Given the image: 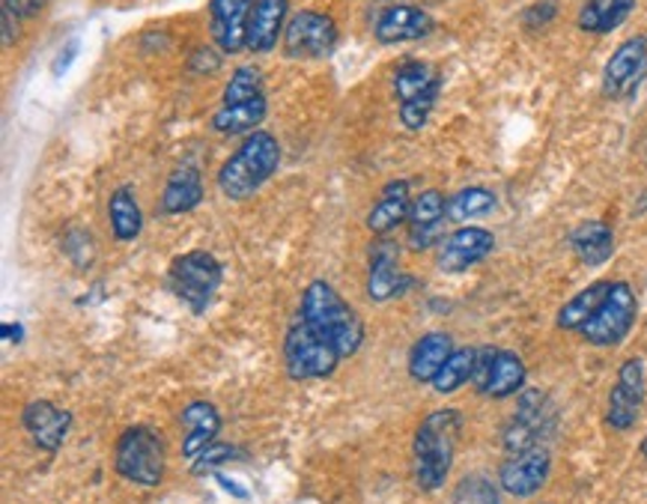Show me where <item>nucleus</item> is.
<instances>
[{
	"mask_svg": "<svg viewBox=\"0 0 647 504\" xmlns=\"http://www.w3.org/2000/svg\"><path fill=\"white\" fill-rule=\"evenodd\" d=\"M365 343V323L356 308L329 284L310 281L299 299V311L283 334V367L290 380H329L340 362L352 359Z\"/></svg>",
	"mask_w": 647,
	"mask_h": 504,
	"instance_id": "1",
	"label": "nucleus"
},
{
	"mask_svg": "<svg viewBox=\"0 0 647 504\" xmlns=\"http://www.w3.org/2000/svg\"><path fill=\"white\" fill-rule=\"evenodd\" d=\"M462 433V412L460 410H436L418 424L412 442V468L415 484L424 493H436L445 486L457 457Z\"/></svg>",
	"mask_w": 647,
	"mask_h": 504,
	"instance_id": "2",
	"label": "nucleus"
},
{
	"mask_svg": "<svg viewBox=\"0 0 647 504\" xmlns=\"http://www.w3.org/2000/svg\"><path fill=\"white\" fill-rule=\"evenodd\" d=\"M278 168H281V143L272 132L257 129L245 134L233 155L218 168V191L227 200H248L272 180Z\"/></svg>",
	"mask_w": 647,
	"mask_h": 504,
	"instance_id": "3",
	"label": "nucleus"
},
{
	"mask_svg": "<svg viewBox=\"0 0 647 504\" xmlns=\"http://www.w3.org/2000/svg\"><path fill=\"white\" fill-rule=\"evenodd\" d=\"M113 472L135 486L152 490L165 481L168 472V447L159 430L147 424L126 427L113 445Z\"/></svg>",
	"mask_w": 647,
	"mask_h": 504,
	"instance_id": "4",
	"label": "nucleus"
},
{
	"mask_svg": "<svg viewBox=\"0 0 647 504\" xmlns=\"http://www.w3.org/2000/svg\"><path fill=\"white\" fill-rule=\"evenodd\" d=\"M225 281V266L212 251L179 254L168 269V284L191 314H207Z\"/></svg>",
	"mask_w": 647,
	"mask_h": 504,
	"instance_id": "5",
	"label": "nucleus"
},
{
	"mask_svg": "<svg viewBox=\"0 0 647 504\" xmlns=\"http://www.w3.org/2000/svg\"><path fill=\"white\" fill-rule=\"evenodd\" d=\"M283 58L299 60H326L338 48L340 30L331 16L317 10H299L290 16L287 30H283Z\"/></svg>",
	"mask_w": 647,
	"mask_h": 504,
	"instance_id": "6",
	"label": "nucleus"
},
{
	"mask_svg": "<svg viewBox=\"0 0 647 504\" xmlns=\"http://www.w3.org/2000/svg\"><path fill=\"white\" fill-rule=\"evenodd\" d=\"M638 316V299L633 293V286L627 281H611L609 295L600 305V311L588 320V325L581 329V337L591 346H618L636 325Z\"/></svg>",
	"mask_w": 647,
	"mask_h": 504,
	"instance_id": "7",
	"label": "nucleus"
},
{
	"mask_svg": "<svg viewBox=\"0 0 647 504\" xmlns=\"http://www.w3.org/2000/svg\"><path fill=\"white\" fill-rule=\"evenodd\" d=\"M526 362L514 350H498V346H478L475 359V376L471 385L480 397L505 400L514 397L526 389Z\"/></svg>",
	"mask_w": 647,
	"mask_h": 504,
	"instance_id": "8",
	"label": "nucleus"
},
{
	"mask_svg": "<svg viewBox=\"0 0 647 504\" xmlns=\"http://www.w3.org/2000/svg\"><path fill=\"white\" fill-rule=\"evenodd\" d=\"M553 472V454L546 445H535L519 454H507V460L498 468V486L514 498H531L546 486Z\"/></svg>",
	"mask_w": 647,
	"mask_h": 504,
	"instance_id": "9",
	"label": "nucleus"
},
{
	"mask_svg": "<svg viewBox=\"0 0 647 504\" xmlns=\"http://www.w3.org/2000/svg\"><path fill=\"white\" fill-rule=\"evenodd\" d=\"M645 406V362L641 359H627L618 367V380L609 391V410H606V424L618 433L636 427L638 415Z\"/></svg>",
	"mask_w": 647,
	"mask_h": 504,
	"instance_id": "10",
	"label": "nucleus"
},
{
	"mask_svg": "<svg viewBox=\"0 0 647 504\" xmlns=\"http://www.w3.org/2000/svg\"><path fill=\"white\" fill-rule=\"evenodd\" d=\"M492 251H496V236L487 228L462 224L460 230L445 236V242L439 245L436 266L441 272H448V275H460V272H469L471 266L484 263Z\"/></svg>",
	"mask_w": 647,
	"mask_h": 504,
	"instance_id": "11",
	"label": "nucleus"
},
{
	"mask_svg": "<svg viewBox=\"0 0 647 504\" xmlns=\"http://www.w3.org/2000/svg\"><path fill=\"white\" fill-rule=\"evenodd\" d=\"M647 69V39L629 37L624 39L603 69V93L609 99H624L636 90V84L645 78Z\"/></svg>",
	"mask_w": 647,
	"mask_h": 504,
	"instance_id": "12",
	"label": "nucleus"
},
{
	"mask_svg": "<svg viewBox=\"0 0 647 504\" xmlns=\"http://www.w3.org/2000/svg\"><path fill=\"white\" fill-rule=\"evenodd\" d=\"M409 286V275H404L400 269V245L391 239H379L370 248V266H367V295L376 305H385L397 295L406 293Z\"/></svg>",
	"mask_w": 647,
	"mask_h": 504,
	"instance_id": "13",
	"label": "nucleus"
},
{
	"mask_svg": "<svg viewBox=\"0 0 647 504\" xmlns=\"http://www.w3.org/2000/svg\"><path fill=\"white\" fill-rule=\"evenodd\" d=\"M436 30V21L427 10L415 3H391L385 7L374 21V37L382 46H400V42H421Z\"/></svg>",
	"mask_w": 647,
	"mask_h": 504,
	"instance_id": "14",
	"label": "nucleus"
},
{
	"mask_svg": "<svg viewBox=\"0 0 647 504\" xmlns=\"http://www.w3.org/2000/svg\"><path fill=\"white\" fill-rule=\"evenodd\" d=\"M445 219H448V200L439 189L421 191L412 200V212H409V230H406V242L412 251H430V248L445 242Z\"/></svg>",
	"mask_w": 647,
	"mask_h": 504,
	"instance_id": "15",
	"label": "nucleus"
},
{
	"mask_svg": "<svg viewBox=\"0 0 647 504\" xmlns=\"http://www.w3.org/2000/svg\"><path fill=\"white\" fill-rule=\"evenodd\" d=\"M253 0H209V37L225 54H239L248 48V21Z\"/></svg>",
	"mask_w": 647,
	"mask_h": 504,
	"instance_id": "16",
	"label": "nucleus"
},
{
	"mask_svg": "<svg viewBox=\"0 0 647 504\" xmlns=\"http://www.w3.org/2000/svg\"><path fill=\"white\" fill-rule=\"evenodd\" d=\"M21 427L33 445L54 454L63 447L69 430H72V412L57 410L51 400H30L21 412Z\"/></svg>",
	"mask_w": 647,
	"mask_h": 504,
	"instance_id": "17",
	"label": "nucleus"
},
{
	"mask_svg": "<svg viewBox=\"0 0 647 504\" xmlns=\"http://www.w3.org/2000/svg\"><path fill=\"white\" fill-rule=\"evenodd\" d=\"M179 427H182V457L191 463L216 442L221 427H225V421H221V412L209 400H195L179 415Z\"/></svg>",
	"mask_w": 647,
	"mask_h": 504,
	"instance_id": "18",
	"label": "nucleus"
},
{
	"mask_svg": "<svg viewBox=\"0 0 647 504\" xmlns=\"http://www.w3.org/2000/svg\"><path fill=\"white\" fill-rule=\"evenodd\" d=\"M412 191H409V182L406 180H391L379 191V198L367 212V230L374 236H388L391 230H397L400 224H409V212H412Z\"/></svg>",
	"mask_w": 647,
	"mask_h": 504,
	"instance_id": "19",
	"label": "nucleus"
},
{
	"mask_svg": "<svg viewBox=\"0 0 647 504\" xmlns=\"http://www.w3.org/2000/svg\"><path fill=\"white\" fill-rule=\"evenodd\" d=\"M290 21V0H253L251 21H248V51L266 54L283 39Z\"/></svg>",
	"mask_w": 647,
	"mask_h": 504,
	"instance_id": "20",
	"label": "nucleus"
},
{
	"mask_svg": "<svg viewBox=\"0 0 647 504\" xmlns=\"http://www.w3.org/2000/svg\"><path fill=\"white\" fill-rule=\"evenodd\" d=\"M207 198V185H203V173L195 164H179L173 168L161 189L159 206L165 215H182V212H195Z\"/></svg>",
	"mask_w": 647,
	"mask_h": 504,
	"instance_id": "21",
	"label": "nucleus"
},
{
	"mask_svg": "<svg viewBox=\"0 0 647 504\" xmlns=\"http://www.w3.org/2000/svg\"><path fill=\"white\" fill-rule=\"evenodd\" d=\"M266 117H269V102H266V95H257V99H245V102H221L209 125H212V132L236 138V134L257 132Z\"/></svg>",
	"mask_w": 647,
	"mask_h": 504,
	"instance_id": "22",
	"label": "nucleus"
},
{
	"mask_svg": "<svg viewBox=\"0 0 647 504\" xmlns=\"http://www.w3.org/2000/svg\"><path fill=\"white\" fill-rule=\"evenodd\" d=\"M454 350L457 346H454V337L448 332H427L424 337H418L412 343V352H409V376L415 382H432Z\"/></svg>",
	"mask_w": 647,
	"mask_h": 504,
	"instance_id": "23",
	"label": "nucleus"
},
{
	"mask_svg": "<svg viewBox=\"0 0 647 504\" xmlns=\"http://www.w3.org/2000/svg\"><path fill=\"white\" fill-rule=\"evenodd\" d=\"M570 248L585 266H603L615 254V233L606 221H581L570 233Z\"/></svg>",
	"mask_w": 647,
	"mask_h": 504,
	"instance_id": "24",
	"label": "nucleus"
},
{
	"mask_svg": "<svg viewBox=\"0 0 647 504\" xmlns=\"http://www.w3.org/2000/svg\"><path fill=\"white\" fill-rule=\"evenodd\" d=\"M108 221H111V233L117 242H135V239L141 236L143 212L132 185H120V189L111 191V198H108Z\"/></svg>",
	"mask_w": 647,
	"mask_h": 504,
	"instance_id": "25",
	"label": "nucleus"
},
{
	"mask_svg": "<svg viewBox=\"0 0 647 504\" xmlns=\"http://www.w3.org/2000/svg\"><path fill=\"white\" fill-rule=\"evenodd\" d=\"M609 286L611 281H594V284H588L585 290H579V293L573 295L570 302H564V308L558 311V316H555L558 329H561V332H581V329L588 325V320L600 311L603 302H606Z\"/></svg>",
	"mask_w": 647,
	"mask_h": 504,
	"instance_id": "26",
	"label": "nucleus"
},
{
	"mask_svg": "<svg viewBox=\"0 0 647 504\" xmlns=\"http://www.w3.org/2000/svg\"><path fill=\"white\" fill-rule=\"evenodd\" d=\"M636 10V0H585L579 10V30L603 37L618 30Z\"/></svg>",
	"mask_w": 647,
	"mask_h": 504,
	"instance_id": "27",
	"label": "nucleus"
},
{
	"mask_svg": "<svg viewBox=\"0 0 647 504\" xmlns=\"http://www.w3.org/2000/svg\"><path fill=\"white\" fill-rule=\"evenodd\" d=\"M439 81L441 75L436 72L432 63H427V60H406L404 67H397L395 78H391V90H395L397 102L404 105V102H412L415 95L427 93Z\"/></svg>",
	"mask_w": 647,
	"mask_h": 504,
	"instance_id": "28",
	"label": "nucleus"
},
{
	"mask_svg": "<svg viewBox=\"0 0 647 504\" xmlns=\"http://www.w3.org/2000/svg\"><path fill=\"white\" fill-rule=\"evenodd\" d=\"M475 359H478V350L475 346H457L450 352V359L441 364V371L436 373V380L430 382L436 394H454L460 391L466 382H471L475 376Z\"/></svg>",
	"mask_w": 647,
	"mask_h": 504,
	"instance_id": "29",
	"label": "nucleus"
},
{
	"mask_svg": "<svg viewBox=\"0 0 647 504\" xmlns=\"http://www.w3.org/2000/svg\"><path fill=\"white\" fill-rule=\"evenodd\" d=\"M496 194L484 185H469V189L457 191L454 198L448 200V221H457V224H469V221H478L489 212H496Z\"/></svg>",
	"mask_w": 647,
	"mask_h": 504,
	"instance_id": "30",
	"label": "nucleus"
},
{
	"mask_svg": "<svg viewBox=\"0 0 647 504\" xmlns=\"http://www.w3.org/2000/svg\"><path fill=\"white\" fill-rule=\"evenodd\" d=\"M257 95H266L263 72L257 67H239L227 81L221 102H245V99H257Z\"/></svg>",
	"mask_w": 647,
	"mask_h": 504,
	"instance_id": "31",
	"label": "nucleus"
},
{
	"mask_svg": "<svg viewBox=\"0 0 647 504\" xmlns=\"http://www.w3.org/2000/svg\"><path fill=\"white\" fill-rule=\"evenodd\" d=\"M439 90L441 81L439 84H432L427 93L415 95L412 102H404V105H400V125H404L406 132H421L424 125L430 123L432 108L439 102Z\"/></svg>",
	"mask_w": 647,
	"mask_h": 504,
	"instance_id": "32",
	"label": "nucleus"
},
{
	"mask_svg": "<svg viewBox=\"0 0 647 504\" xmlns=\"http://www.w3.org/2000/svg\"><path fill=\"white\" fill-rule=\"evenodd\" d=\"M454 504H501V493L487 475H466L454 486Z\"/></svg>",
	"mask_w": 647,
	"mask_h": 504,
	"instance_id": "33",
	"label": "nucleus"
},
{
	"mask_svg": "<svg viewBox=\"0 0 647 504\" xmlns=\"http://www.w3.org/2000/svg\"><path fill=\"white\" fill-rule=\"evenodd\" d=\"M63 254L76 269H90L96 263V239L90 228H69L63 233Z\"/></svg>",
	"mask_w": 647,
	"mask_h": 504,
	"instance_id": "34",
	"label": "nucleus"
},
{
	"mask_svg": "<svg viewBox=\"0 0 647 504\" xmlns=\"http://www.w3.org/2000/svg\"><path fill=\"white\" fill-rule=\"evenodd\" d=\"M236 457H242L239 447L227 445V442H212L200 457L191 460V472H195V475H203V472H212V468L225 466V463H230V460Z\"/></svg>",
	"mask_w": 647,
	"mask_h": 504,
	"instance_id": "35",
	"label": "nucleus"
},
{
	"mask_svg": "<svg viewBox=\"0 0 647 504\" xmlns=\"http://www.w3.org/2000/svg\"><path fill=\"white\" fill-rule=\"evenodd\" d=\"M225 63V51L216 46H198L191 54H188L186 69L191 75H216L218 69Z\"/></svg>",
	"mask_w": 647,
	"mask_h": 504,
	"instance_id": "36",
	"label": "nucleus"
},
{
	"mask_svg": "<svg viewBox=\"0 0 647 504\" xmlns=\"http://www.w3.org/2000/svg\"><path fill=\"white\" fill-rule=\"evenodd\" d=\"M555 16H558V0H537L535 7H528V10L522 12V24H526L528 30L546 28L549 21H555Z\"/></svg>",
	"mask_w": 647,
	"mask_h": 504,
	"instance_id": "37",
	"label": "nucleus"
},
{
	"mask_svg": "<svg viewBox=\"0 0 647 504\" xmlns=\"http://www.w3.org/2000/svg\"><path fill=\"white\" fill-rule=\"evenodd\" d=\"M46 7H48V0H3V7H0V10L19 16L21 21H28V19H37L39 12L46 10Z\"/></svg>",
	"mask_w": 647,
	"mask_h": 504,
	"instance_id": "38",
	"label": "nucleus"
},
{
	"mask_svg": "<svg viewBox=\"0 0 647 504\" xmlns=\"http://www.w3.org/2000/svg\"><path fill=\"white\" fill-rule=\"evenodd\" d=\"M78 51H81V42L78 39H69L67 48H60V54H57L54 60V75H63L69 69V63L78 58Z\"/></svg>",
	"mask_w": 647,
	"mask_h": 504,
	"instance_id": "39",
	"label": "nucleus"
},
{
	"mask_svg": "<svg viewBox=\"0 0 647 504\" xmlns=\"http://www.w3.org/2000/svg\"><path fill=\"white\" fill-rule=\"evenodd\" d=\"M19 16H12V12L0 10V24H3V46L10 48L12 42H19Z\"/></svg>",
	"mask_w": 647,
	"mask_h": 504,
	"instance_id": "40",
	"label": "nucleus"
},
{
	"mask_svg": "<svg viewBox=\"0 0 647 504\" xmlns=\"http://www.w3.org/2000/svg\"><path fill=\"white\" fill-rule=\"evenodd\" d=\"M216 481H218V486H221V490H227V493L233 495V498H248V490H245L242 484H236V481H230V477L227 475H216Z\"/></svg>",
	"mask_w": 647,
	"mask_h": 504,
	"instance_id": "41",
	"label": "nucleus"
},
{
	"mask_svg": "<svg viewBox=\"0 0 647 504\" xmlns=\"http://www.w3.org/2000/svg\"><path fill=\"white\" fill-rule=\"evenodd\" d=\"M21 337H24V332H21L19 323H16V325L3 323V341H7V343H12V341L21 343Z\"/></svg>",
	"mask_w": 647,
	"mask_h": 504,
	"instance_id": "42",
	"label": "nucleus"
},
{
	"mask_svg": "<svg viewBox=\"0 0 647 504\" xmlns=\"http://www.w3.org/2000/svg\"><path fill=\"white\" fill-rule=\"evenodd\" d=\"M641 457L647 460V439H641Z\"/></svg>",
	"mask_w": 647,
	"mask_h": 504,
	"instance_id": "43",
	"label": "nucleus"
}]
</instances>
